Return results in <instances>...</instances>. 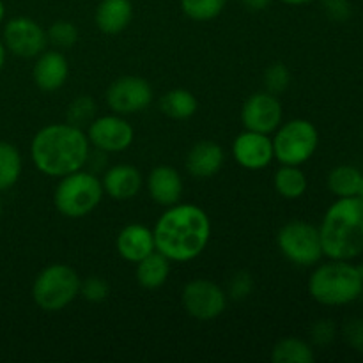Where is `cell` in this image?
I'll use <instances>...</instances> for the list:
<instances>
[{"label":"cell","mask_w":363,"mask_h":363,"mask_svg":"<svg viewBox=\"0 0 363 363\" xmlns=\"http://www.w3.org/2000/svg\"><path fill=\"white\" fill-rule=\"evenodd\" d=\"M155 247L170 262L197 259L211 240V220L195 204H177L165 209L152 229Z\"/></svg>","instance_id":"obj_1"},{"label":"cell","mask_w":363,"mask_h":363,"mask_svg":"<svg viewBox=\"0 0 363 363\" xmlns=\"http://www.w3.org/2000/svg\"><path fill=\"white\" fill-rule=\"evenodd\" d=\"M89 152L91 142L87 133L69 123L41 128L30 144V158L35 169L57 179L84 169Z\"/></svg>","instance_id":"obj_2"},{"label":"cell","mask_w":363,"mask_h":363,"mask_svg":"<svg viewBox=\"0 0 363 363\" xmlns=\"http://www.w3.org/2000/svg\"><path fill=\"white\" fill-rule=\"evenodd\" d=\"M319 229L323 254L335 261H351L363 254V199H337L323 216Z\"/></svg>","instance_id":"obj_3"},{"label":"cell","mask_w":363,"mask_h":363,"mask_svg":"<svg viewBox=\"0 0 363 363\" xmlns=\"http://www.w3.org/2000/svg\"><path fill=\"white\" fill-rule=\"evenodd\" d=\"M308 293L326 307H342L362 296L363 280L358 266L350 261H335L318 266L308 279Z\"/></svg>","instance_id":"obj_4"},{"label":"cell","mask_w":363,"mask_h":363,"mask_svg":"<svg viewBox=\"0 0 363 363\" xmlns=\"http://www.w3.org/2000/svg\"><path fill=\"white\" fill-rule=\"evenodd\" d=\"M103 194L101 179L91 170L80 169L60 177L53 194V204L66 218H82L98 208Z\"/></svg>","instance_id":"obj_5"},{"label":"cell","mask_w":363,"mask_h":363,"mask_svg":"<svg viewBox=\"0 0 363 363\" xmlns=\"http://www.w3.org/2000/svg\"><path fill=\"white\" fill-rule=\"evenodd\" d=\"M82 280L67 264H50L32 284L34 303L45 312L64 311L80 294Z\"/></svg>","instance_id":"obj_6"},{"label":"cell","mask_w":363,"mask_h":363,"mask_svg":"<svg viewBox=\"0 0 363 363\" xmlns=\"http://www.w3.org/2000/svg\"><path fill=\"white\" fill-rule=\"evenodd\" d=\"M273 155L280 165H303L319 145L318 128L307 119H293L275 130Z\"/></svg>","instance_id":"obj_7"},{"label":"cell","mask_w":363,"mask_h":363,"mask_svg":"<svg viewBox=\"0 0 363 363\" xmlns=\"http://www.w3.org/2000/svg\"><path fill=\"white\" fill-rule=\"evenodd\" d=\"M277 245L287 261L301 268L318 264L325 255L319 229L303 220L287 222L277 234Z\"/></svg>","instance_id":"obj_8"},{"label":"cell","mask_w":363,"mask_h":363,"mask_svg":"<svg viewBox=\"0 0 363 363\" xmlns=\"http://www.w3.org/2000/svg\"><path fill=\"white\" fill-rule=\"evenodd\" d=\"M181 301L190 318L197 321H213L225 311L227 294L211 280L195 279L184 286Z\"/></svg>","instance_id":"obj_9"},{"label":"cell","mask_w":363,"mask_h":363,"mask_svg":"<svg viewBox=\"0 0 363 363\" xmlns=\"http://www.w3.org/2000/svg\"><path fill=\"white\" fill-rule=\"evenodd\" d=\"M152 101V87L147 80L126 74L113 82L106 91V105L113 113L130 116L147 108Z\"/></svg>","instance_id":"obj_10"},{"label":"cell","mask_w":363,"mask_h":363,"mask_svg":"<svg viewBox=\"0 0 363 363\" xmlns=\"http://www.w3.org/2000/svg\"><path fill=\"white\" fill-rule=\"evenodd\" d=\"M87 138L91 145L103 152L126 151L133 144V126L119 113L94 117L87 128Z\"/></svg>","instance_id":"obj_11"},{"label":"cell","mask_w":363,"mask_h":363,"mask_svg":"<svg viewBox=\"0 0 363 363\" xmlns=\"http://www.w3.org/2000/svg\"><path fill=\"white\" fill-rule=\"evenodd\" d=\"M46 43H48L46 32L32 18H13L4 27V45L13 55L21 59L38 57L39 53L45 52Z\"/></svg>","instance_id":"obj_12"},{"label":"cell","mask_w":363,"mask_h":363,"mask_svg":"<svg viewBox=\"0 0 363 363\" xmlns=\"http://www.w3.org/2000/svg\"><path fill=\"white\" fill-rule=\"evenodd\" d=\"M282 103L272 92H255L241 108V123L245 130L257 131V133H275L277 128L282 124Z\"/></svg>","instance_id":"obj_13"},{"label":"cell","mask_w":363,"mask_h":363,"mask_svg":"<svg viewBox=\"0 0 363 363\" xmlns=\"http://www.w3.org/2000/svg\"><path fill=\"white\" fill-rule=\"evenodd\" d=\"M233 156L247 170H262L275 160L269 135L245 130L233 142Z\"/></svg>","instance_id":"obj_14"},{"label":"cell","mask_w":363,"mask_h":363,"mask_svg":"<svg viewBox=\"0 0 363 363\" xmlns=\"http://www.w3.org/2000/svg\"><path fill=\"white\" fill-rule=\"evenodd\" d=\"M67 77H69V62L62 53L53 50L39 53L32 69V78L41 91H59L67 82Z\"/></svg>","instance_id":"obj_15"},{"label":"cell","mask_w":363,"mask_h":363,"mask_svg":"<svg viewBox=\"0 0 363 363\" xmlns=\"http://www.w3.org/2000/svg\"><path fill=\"white\" fill-rule=\"evenodd\" d=\"M149 197L163 208L177 204L183 195V179L174 167L158 165L147 176Z\"/></svg>","instance_id":"obj_16"},{"label":"cell","mask_w":363,"mask_h":363,"mask_svg":"<svg viewBox=\"0 0 363 363\" xmlns=\"http://www.w3.org/2000/svg\"><path fill=\"white\" fill-rule=\"evenodd\" d=\"M142 183H144V179H142V174L138 172L137 167L128 165V163H119V165L106 169L101 179L103 191L116 201L133 199L140 191Z\"/></svg>","instance_id":"obj_17"},{"label":"cell","mask_w":363,"mask_h":363,"mask_svg":"<svg viewBox=\"0 0 363 363\" xmlns=\"http://www.w3.org/2000/svg\"><path fill=\"white\" fill-rule=\"evenodd\" d=\"M116 247L117 254L124 261L133 262V264H137L145 255L156 250L152 230L149 227L140 225V223H131V225L124 227L117 236Z\"/></svg>","instance_id":"obj_18"},{"label":"cell","mask_w":363,"mask_h":363,"mask_svg":"<svg viewBox=\"0 0 363 363\" xmlns=\"http://www.w3.org/2000/svg\"><path fill=\"white\" fill-rule=\"evenodd\" d=\"M223 149L215 142H199L188 151L186 170L195 179H209L220 172L223 165Z\"/></svg>","instance_id":"obj_19"},{"label":"cell","mask_w":363,"mask_h":363,"mask_svg":"<svg viewBox=\"0 0 363 363\" xmlns=\"http://www.w3.org/2000/svg\"><path fill=\"white\" fill-rule=\"evenodd\" d=\"M94 20L103 34H121L133 20V6L130 0H101Z\"/></svg>","instance_id":"obj_20"},{"label":"cell","mask_w":363,"mask_h":363,"mask_svg":"<svg viewBox=\"0 0 363 363\" xmlns=\"http://www.w3.org/2000/svg\"><path fill=\"white\" fill-rule=\"evenodd\" d=\"M170 261L158 250L137 262V280L144 289H158L169 280Z\"/></svg>","instance_id":"obj_21"},{"label":"cell","mask_w":363,"mask_h":363,"mask_svg":"<svg viewBox=\"0 0 363 363\" xmlns=\"http://www.w3.org/2000/svg\"><path fill=\"white\" fill-rule=\"evenodd\" d=\"M273 186L280 197L294 201V199L303 197L308 188V181L303 170L298 165H282L275 172Z\"/></svg>","instance_id":"obj_22"},{"label":"cell","mask_w":363,"mask_h":363,"mask_svg":"<svg viewBox=\"0 0 363 363\" xmlns=\"http://www.w3.org/2000/svg\"><path fill=\"white\" fill-rule=\"evenodd\" d=\"M160 108L174 121H186L195 116L199 108L197 98L186 89H172L160 99Z\"/></svg>","instance_id":"obj_23"},{"label":"cell","mask_w":363,"mask_h":363,"mask_svg":"<svg viewBox=\"0 0 363 363\" xmlns=\"http://www.w3.org/2000/svg\"><path fill=\"white\" fill-rule=\"evenodd\" d=\"M314 360L315 354L311 344L296 337L280 339L272 350L273 363H312Z\"/></svg>","instance_id":"obj_24"},{"label":"cell","mask_w":363,"mask_h":363,"mask_svg":"<svg viewBox=\"0 0 363 363\" xmlns=\"http://www.w3.org/2000/svg\"><path fill=\"white\" fill-rule=\"evenodd\" d=\"M362 177L363 174L357 169V167L339 165L330 172L328 188L337 199L354 197V195H358V191H360Z\"/></svg>","instance_id":"obj_25"},{"label":"cell","mask_w":363,"mask_h":363,"mask_svg":"<svg viewBox=\"0 0 363 363\" xmlns=\"http://www.w3.org/2000/svg\"><path fill=\"white\" fill-rule=\"evenodd\" d=\"M21 176V155L9 142H0V191L9 190Z\"/></svg>","instance_id":"obj_26"},{"label":"cell","mask_w":363,"mask_h":363,"mask_svg":"<svg viewBox=\"0 0 363 363\" xmlns=\"http://www.w3.org/2000/svg\"><path fill=\"white\" fill-rule=\"evenodd\" d=\"M225 4L227 0H181V9L190 20L209 21L222 14Z\"/></svg>","instance_id":"obj_27"},{"label":"cell","mask_w":363,"mask_h":363,"mask_svg":"<svg viewBox=\"0 0 363 363\" xmlns=\"http://www.w3.org/2000/svg\"><path fill=\"white\" fill-rule=\"evenodd\" d=\"M96 112H98V106H96L94 99L89 96H78L67 106V123L78 128L89 126L94 121Z\"/></svg>","instance_id":"obj_28"},{"label":"cell","mask_w":363,"mask_h":363,"mask_svg":"<svg viewBox=\"0 0 363 363\" xmlns=\"http://www.w3.org/2000/svg\"><path fill=\"white\" fill-rule=\"evenodd\" d=\"M46 38L52 43L53 46L60 50L71 48L74 43L78 41V28L77 25L71 23V21L59 20L55 23L50 25V28L46 30Z\"/></svg>","instance_id":"obj_29"},{"label":"cell","mask_w":363,"mask_h":363,"mask_svg":"<svg viewBox=\"0 0 363 363\" xmlns=\"http://www.w3.org/2000/svg\"><path fill=\"white\" fill-rule=\"evenodd\" d=\"M264 84L268 92H272V94H280V92L286 91L291 84V73L286 64H272L264 73Z\"/></svg>","instance_id":"obj_30"},{"label":"cell","mask_w":363,"mask_h":363,"mask_svg":"<svg viewBox=\"0 0 363 363\" xmlns=\"http://www.w3.org/2000/svg\"><path fill=\"white\" fill-rule=\"evenodd\" d=\"M108 291L110 289L106 280L99 279V277H89L80 286L82 296L87 301H92V303H99V301L105 300L108 296Z\"/></svg>","instance_id":"obj_31"},{"label":"cell","mask_w":363,"mask_h":363,"mask_svg":"<svg viewBox=\"0 0 363 363\" xmlns=\"http://www.w3.org/2000/svg\"><path fill=\"white\" fill-rule=\"evenodd\" d=\"M337 335V326L335 323L330 321V319H321V321L314 323V326L311 328V337L312 342L315 346H328L333 342Z\"/></svg>","instance_id":"obj_32"},{"label":"cell","mask_w":363,"mask_h":363,"mask_svg":"<svg viewBox=\"0 0 363 363\" xmlns=\"http://www.w3.org/2000/svg\"><path fill=\"white\" fill-rule=\"evenodd\" d=\"M323 7L330 20L333 21H347L351 16V4L350 0H323Z\"/></svg>","instance_id":"obj_33"},{"label":"cell","mask_w":363,"mask_h":363,"mask_svg":"<svg viewBox=\"0 0 363 363\" xmlns=\"http://www.w3.org/2000/svg\"><path fill=\"white\" fill-rule=\"evenodd\" d=\"M344 339L353 350L363 353V319L353 318L344 325Z\"/></svg>","instance_id":"obj_34"},{"label":"cell","mask_w":363,"mask_h":363,"mask_svg":"<svg viewBox=\"0 0 363 363\" xmlns=\"http://www.w3.org/2000/svg\"><path fill=\"white\" fill-rule=\"evenodd\" d=\"M252 291V277L248 273H236L230 280L229 293L233 298H245Z\"/></svg>","instance_id":"obj_35"},{"label":"cell","mask_w":363,"mask_h":363,"mask_svg":"<svg viewBox=\"0 0 363 363\" xmlns=\"http://www.w3.org/2000/svg\"><path fill=\"white\" fill-rule=\"evenodd\" d=\"M241 4H243L245 7H247L248 11H264L266 7L272 4V0H241Z\"/></svg>","instance_id":"obj_36"},{"label":"cell","mask_w":363,"mask_h":363,"mask_svg":"<svg viewBox=\"0 0 363 363\" xmlns=\"http://www.w3.org/2000/svg\"><path fill=\"white\" fill-rule=\"evenodd\" d=\"M280 2L287 4V6H305V4H311L314 0H280Z\"/></svg>","instance_id":"obj_37"},{"label":"cell","mask_w":363,"mask_h":363,"mask_svg":"<svg viewBox=\"0 0 363 363\" xmlns=\"http://www.w3.org/2000/svg\"><path fill=\"white\" fill-rule=\"evenodd\" d=\"M4 62H6V46H4L2 43H0V71H2Z\"/></svg>","instance_id":"obj_38"},{"label":"cell","mask_w":363,"mask_h":363,"mask_svg":"<svg viewBox=\"0 0 363 363\" xmlns=\"http://www.w3.org/2000/svg\"><path fill=\"white\" fill-rule=\"evenodd\" d=\"M4 16H6V6H4V2L0 0V23H2Z\"/></svg>","instance_id":"obj_39"},{"label":"cell","mask_w":363,"mask_h":363,"mask_svg":"<svg viewBox=\"0 0 363 363\" xmlns=\"http://www.w3.org/2000/svg\"><path fill=\"white\" fill-rule=\"evenodd\" d=\"M358 197L363 199V177H362V186H360V191H358Z\"/></svg>","instance_id":"obj_40"},{"label":"cell","mask_w":363,"mask_h":363,"mask_svg":"<svg viewBox=\"0 0 363 363\" xmlns=\"http://www.w3.org/2000/svg\"><path fill=\"white\" fill-rule=\"evenodd\" d=\"M358 269H360V275H362V280H363V262H362V266H358Z\"/></svg>","instance_id":"obj_41"},{"label":"cell","mask_w":363,"mask_h":363,"mask_svg":"<svg viewBox=\"0 0 363 363\" xmlns=\"http://www.w3.org/2000/svg\"><path fill=\"white\" fill-rule=\"evenodd\" d=\"M0 216H2V201H0Z\"/></svg>","instance_id":"obj_42"}]
</instances>
